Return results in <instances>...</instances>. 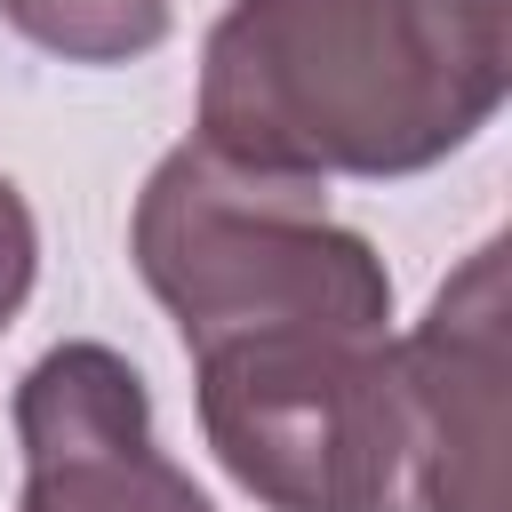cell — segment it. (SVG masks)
I'll return each mask as SVG.
<instances>
[{"mask_svg": "<svg viewBox=\"0 0 512 512\" xmlns=\"http://www.w3.org/2000/svg\"><path fill=\"white\" fill-rule=\"evenodd\" d=\"M0 24L64 64H136L176 32V0H0Z\"/></svg>", "mask_w": 512, "mask_h": 512, "instance_id": "6", "label": "cell"}, {"mask_svg": "<svg viewBox=\"0 0 512 512\" xmlns=\"http://www.w3.org/2000/svg\"><path fill=\"white\" fill-rule=\"evenodd\" d=\"M16 512H216L208 488L160 448L152 384L128 352L72 336L16 376Z\"/></svg>", "mask_w": 512, "mask_h": 512, "instance_id": "5", "label": "cell"}, {"mask_svg": "<svg viewBox=\"0 0 512 512\" xmlns=\"http://www.w3.org/2000/svg\"><path fill=\"white\" fill-rule=\"evenodd\" d=\"M32 280H40V224H32V200L16 192V176H0V336L32 304Z\"/></svg>", "mask_w": 512, "mask_h": 512, "instance_id": "7", "label": "cell"}, {"mask_svg": "<svg viewBox=\"0 0 512 512\" xmlns=\"http://www.w3.org/2000/svg\"><path fill=\"white\" fill-rule=\"evenodd\" d=\"M128 264L192 360L248 336H392V272L376 240L328 216L320 184L240 168L200 136H184L144 176Z\"/></svg>", "mask_w": 512, "mask_h": 512, "instance_id": "2", "label": "cell"}, {"mask_svg": "<svg viewBox=\"0 0 512 512\" xmlns=\"http://www.w3.org/2000/svg\"><path fill=\"white\" fill-rule=\"evenodd\" d=\"M512 96V0H232L200 40V144L264 176H424Z\"/></svg>", "mask_w": 512, "mask_h": 512, "instance_id": "1", "label": "cell"}, {"mask_svg": "<svg viewBox=\"0 0 512 512\" xmlns=\"http://www.w3.org/2000/svg\"><path fill=\"white\" fill-rule=\"evenodd\" d=\"M216 464L264 512H376L384 336H248L192 360Z\"/></svg>", "mask_w": 512, "mask_h": 512, "instance_id": "3", "label": "cell"}, {"mask_svg": "<svg viewBox=\"0 0 512 512\" xmlns=\"http://www.w3.org/2000/svg\"><path fill=\"white\" fill-rule=\"evenodd\" d=\"M504 240H480L408 336H384V464L376 512H512L504 488Z\"/></svg>", "mask_w": 512, "mask_h": 512, "instance_id": "4", "label": "cell"}]
</instances>
